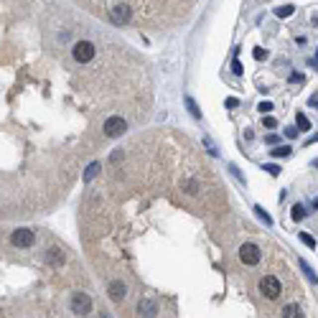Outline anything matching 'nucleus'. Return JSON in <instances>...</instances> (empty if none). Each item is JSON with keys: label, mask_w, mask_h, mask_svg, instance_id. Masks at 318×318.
I'll use <instances>...</instances> for the list:
<instances>
[{"label": "nucleus", "mask_w": 318, "mask_h": 318, "mask_svg": "<svg viewBox=\"0 0 318 318\" xmlns=\"http://www.w3.org/2000/svg\"><path fill=\"white\" fill-rule=\"evenodd\" d=\"M260 293L265 295L267 301H275V298H280L283 285H280V280L275 278V275H265V278L260 280Z\"/></svg>", "instance_id": "nucleus-1"}, {"label": "nucleus", "mask_w": 318, "mask_h": 318, "mask_svg": "<svg viewBox=\"0 0 318 318\" xmlns=\"http://www.w3.org/2000/svg\"><path fill=\"white\" fill-rule=\"evenodd\" d=\"M265 171H267L270 176H278V173H280V168H278V165H265Z\"/></svg>", "instance_id": "nucleus-22"}, {"label": "nucleus", "mask_w": 318, "mask_h": 318, "mask_svg": "<svg viewBox=\"0 0 318 318\" xmlns=\"http://www.w3.org/2000/svg\"><path fill=\"white\" fill-rule=\"evenodd\" d=\"M308 214V211H306V206L303 204H295L293 209H290V217H293V222H303V217Z\"/></svg>", "instance_id": "nucleus-11"}, {"label": "nucleus", "mask_w": 318, "mask_h": 318, "mask_svg": "<svg viewBox=\"0 0 318 318\" xmlns=\"http://www.w3.org/2000/svg\"><path fill=\"white\" fill-rule=\"evenodd\" d=\"M301 267H303V272H306V275H308V280H311V283H313V285H318V278H316V272H313V270H311V265H308V262H306V260H301Z\"/></svg>", "instance_id": "nucleus-15"}, {"label": "nucleus", "mask_w": 318, "mask_h": 318, "mask_svg": "<svg viewBox=\"0 0 318 318\" xmlns=\"http://www.w3.org/2000/svg\"><path fill=\"white\" fill-rule=\"evenodd\" d=\"M72 54H74V59H77L79 64H87V61L94 59L97 49H94V44H89V41H77L74 49H72Z\"/></svg>", "instance_id": "nucleus-2"}, {"label": "nucleus", "mask_w": 318, "mask_h": 318, "mask_svg": "<svg viewBox=\"0 0 318 318\" xmlns=\"http://www.w3.org/2000/svg\"><path fill=\"white\" fill-rule=\"evenodd\" d=\"M311 104H313V107H318V99H311Z\"/></svg>", "instance_id": "nucleus-28"}, {"label": "nucleus", "mask_w": 318, "mask_h": 318, "mask_svg": "<svg viewBox=\"0 0 318 318\" xmlns=\"http://www.w3.org/2000/svg\"><path fill=\"white\" fill-rule=\"evenodd\" d=\"M46 260L51 262V265H64V252L59 249V247H54V249H49V254H46Z\"/></svg>", "instance_id": "nucleus-9"}, {"label": "nucleus", "mask_w": 318, "mask_h": 318, "mask_svg": "<svg viewBox=\"0 0 318 318\" xmlns=\"http://www.w3.org/2000/svg\"><path fill=\"white\" fill-rule=\"evenodd\" d=\"M239 260H242L244 265H257V262L262 260V252H260V247H257V244L247 242V244H242V247H239Z\"/></svg>", "instance_id": "nucleus-3"}, {"label": "nucleus", "mask_w": 318, "mask_h": 318, "mask_svg": "<svg viewBox=\"0 0 318 318\" xmlns=\"http://www.w3.org/2000/svg\"><path fill=\"white\" fill-rule=\"evenodd\" d=\"M102 130H104V135H107V138H120V135L127 130V122H125L122 117H107V120H104V127H102Z\"/></svg>", "instance_id": "nucleus-4"}, {"label": "nucleus", "mask_w": 318, "mask_h": 318, "mask_svg": "<svg viewBox=\"0 0 318 318\" xmlns=\"http://www.w3.org/2000/svg\"><path fill=\"white\" fill-rule=\"evenodd\" d=\"M10 239H13L15 247H31V244L36 242V235H33L31 229H15Z\"/></svg>", "instance_id": "nucleus-6"}, {"label": "nucleus", "mask_w": 318, "mask_h": 318, "mask_svg": "<svg viewBox=\"0 0 318 318\" xmlns=\"http://www.w3.org/2000/svg\"><path fill=\"white\" fill-rule=\"evenodd\" d=\"M92 311V298L87 293H77L72 298V313L74 316H87Z\"/></svg>", "instance_id": "nucleus-5"}, {"label": "nucleus", "mask_w": 318, "mask_h": 318, "mask_svg": "<svg viewBox=\"0 0 318 318\" xmlns=\"http://www.w3.org/2000/svg\"><path fill=\"white\" fill-rule=\"evenodd\" d=\"M265 127H278V120H275V117H265Z\"/></svg>", "instance_id": "nucleus-25"}, {"label": "nucleus", "mask_w": 318, "mask_h": 318, "mask_svg": "<svg viewBox=\"0 0 318 318\" xmlns=\"http://www.w3.org/2000/svg\"><path fill=\"white\" fill-rule=\"evenodd\" d=\"M140 313L143 316H158V306L151 301H140Z\"/></svg>", "instance_id": "nucleus-10"}, {"label": "nucleus", "mask_w": 318, "mask_h": 318, "mask_svg": "<svg viewBox=\"0 0 318 318\" xmlns=\"http://www.w3.org/2000/svg\"><path fill=\"white\" fill-rule=\"evenodd\" d=\"M313 209H318V196H316V201H313Z\"/></svg>", "instance_id": "nucleus-29"}, {"label": "nucleus", "mask_w": 318, "mask_h": 318, "mask_svg": "<svg viewBox=\"0 0 318 318\" xmlns=\"http://www.w3.org/2000/svg\"><path fill=\"white\" fill-rule=\"evenodd\" d=\"M283 316H285V318H301L303 311H301V306H285V308H283Z\"/></svg>", "instance_id": "nucleus-13"}, {"label": "nucleus", "mask_w": 318, "mask_h": 318, "mask_svg": "<svg viewBox=\"0 0 318 318\" xmlns=\"http://www.w3.org/2000/svg\"><path fill=\"white\" fill-rule=\"evenodd\" d=\"M275 158H288L290 156V148L288 145H278V148H275V151H270Z\"/></svg>", "instance_id": "nucleus-16"}, {"label": "nucleus", "mask_w": 318, "mask_h": 318, "mask_svg": "<svg viewBox=\"0 0 318 318\" xmlns=\"http://www.w3.org/2000/svg\"><path fill=\"white\" fill-rule=\"evenodd\" d=\"M120 158H122V151H117V153H112V163H117Z\"/></svg>", "instance_id": "nucleus-27"}, {"label": "nucleus", "mask_w": 318, "mask_h": 318, "mask_svg": "<svg viewBox=\"0 0 318 318\" xmlns=\"http://www.w3.org/2000/svg\"><path fill=\"white\" fill-rule=\"evenodd\" d=\"M257 110H260V112H270V110H272V104H270V102H260V107H257Z\"/></svg>", "instance_id": "nucleus-24"}, {"label": "nucleus", "mask_w": 318, "mask_h": 318, "mask_svg": "<svg viewBox=\"0 0 318 318\" xmlns=\"http://www.w3.org/2000/svg\"><path fill=\"white\" fill-rule=\"evenodd\" d=\"M265 56H267V54H265L262 49H254V59H257V61H262Z\"/></svg>", "instance_id": "nucleus-26"}, {"label": "nucleus", "mask_w": 318, "mask_h": 318, "mask_svg": "<svg viewBox=\"0 0 318 318\" xmlns=\"http://www.w3.org/2000/svg\"><path fill=\"white\" fill-rule=\"evenodd\" d=\"M232 69H235V74H237V77H239V74L244 72V69H242V64H239L237 59H235V61H232Z\"/></svg>", "instance_id": "nucleus-21"}, {"label": "nucleus", "mask_w": 318, "mask_h": 318, "mask_svg": "<svg viewBox=\"0 0 318 318\" xmlns=\"http://www.w3.org/2000/svg\"><path fill=\"white\" fill-rule=\"evenodd\" d=\"M127 295V288L120 283V280H115V283H110V298L115 301V303H120L122 298Z\"/></svg>", "instance_id": "nucleus-7"}, {"label": "nucleus", "mask_w": 318, "mask_h": 318, "mask_svg": "<svg viewBox=\"0 0 318 318\" xmlns=\"http://www.w3.org/2000/svg\"><path fill=\"white\" fill-rule=\"evenodd\" d=\"M293 5H283V8H278V10H275V13H278V18H288V15H293Z\"/></svg>", "instance_id": "nucleus-19"}, {"label": "nucleus", "mask_w": 318, "mask_h": 318, "mask_svg": "<svg viewBox=\"0 0 318 318\" xmlns=\"http://www.w3.org/2000/svg\"><path fill=\"white\" fill-rule=\"evenodd\" d=\"M99 168H102L99 163H92V165L87 168V173H84V181H92V178H94V176L99 173Z\"/></svg>", "instance_id": "nucleus-17"}, {"label": "nucleus", "mask_w": 318, "mask_h": 318, "mask_svg": "<svg viewBox=\"0 0 318 318\" xmlns=\"http://www.w3.org/2000/svg\"><path fill=\"white\" fill-rule=\"evenodd\" d=\"M301 242L308 244V247H316V239H313L311 235H306V232H301Z\"/></svg>", "instance_id": "nucleus-20"}, {"label": "nucleus", "mask_w": 318, "mask_h": 318, "mask_svg": "<svg viewBox=\"0 0 318 318\" xmlns=\"http://www.w3.org/2000/svg\"><path fill=\"white\" fill-rule=\"evenodd\" d=\"M285 135L288 138H298V127H285Z\"/></svg>", "instance_id": "nucleus-23"}, {"label": "nucleus", "mask_w": 318, "mask_h": 318, "mask_svg": "<svg viewBox=\"0 0 318 318\" xmlns=\"http://www.w3.org/2000/svg\"><path fill=\"white\" fill-rule=\"evenodd\" d=\"M254 214H257V217H260V219H262V222H265L267 227L272 224V219H270V214H267V211H265L262 206H254Z\"/></svg>", "instance_id": "nucleus-18"}, {"label": "nucleus", "mask_w": 318, "mask_h": 318, "mask_svg": "<svg viewBox=\"0 0 318 318\" xmlns=\"http://www.w3.org/2000/svg\"><path fill=\"white\" fill-rule=\"evenodd\" d=\"M295 127H298V130H311V120L303 115V112H298V115H295Z\"/></svg>", "instance_id": "nucleus-12"}, {"label": "nucleus", "mask_w": 318, "mask_h": 318, "mask_svg": "<svg viewBox=\"0 0 318 318\" xmlns=\"http://www.w3.org/2000/svg\"><path fill=\"white\" fill-rule=\"evenodd\" d=\"M186 107H188V112H191V115H194L196 120L201 117V110H199V104H196L194 99H191V97H186Z\"/></svg>", "instance_id": "nucleus-14"}, {"label": "nucleus", "mask_w": 318, "mask_h": 318, "mask_svg": "<svg viewBox=\"0 0 318 318\" xmlns=\"http://www.w3.org/2000/svg\"><path fill=\"white\" fill-rule=\"evenodd\" d=\"M316 67H318V51H316Z\"/></svg>", "instance_id": "nucleus-30"}, {"label": "nucleus", "mask_w": 318, "mask_h": 318, "mask_svg": "<svg viewBox=\"0 0 318 318\" xmlns=\"http://www.w3.org/2000/svg\"><path fill=\"white\" fill-rule=\"evenodd\" d=\"M112 18L117 20V23H125V20H130V8H127V5H117V8L112 10Z\"/></svg>", "instance_id": "nucleus-8"}]
</instances>
